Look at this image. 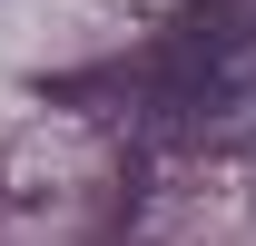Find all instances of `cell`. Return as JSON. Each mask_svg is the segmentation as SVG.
Listing matches in <instances>:
<instances>
[{"instance_id": "6da1fadb", "label": "cell", "mask_w": 256, "mask_h": 246, "mask_svg": "<svg viewBox=\"0 0 256 246\" xmlns=\"http://www.w3.org/2000/svg\"><path fill=\"white\" fill-rule=\"evenodd\" d=\"M69 98H108L138 138H168V148H246L256 138V10L207 0L188 20H168L138 60L69 79Z\"/></svg>"}]
</instances>
